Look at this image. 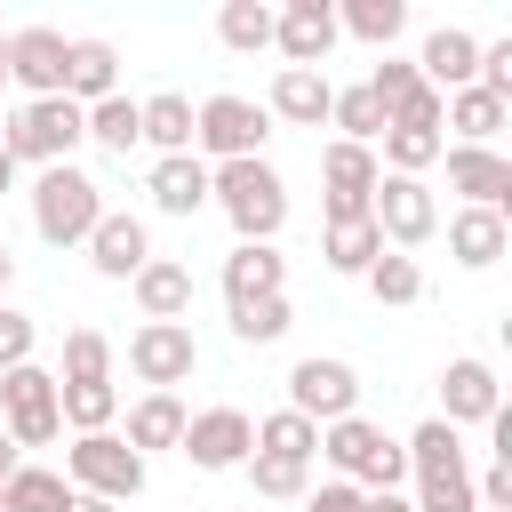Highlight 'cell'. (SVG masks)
I'll return each mask as SVG.
<instances>
[{
	"instance_id": "obj_7",
	"label": "cell",
	"mask_w": 512,
	"mask_h": 512,
	"mask_svg": "<svg viewBox=\"0 0 512 512\" xmlns=\"http://www.w3.org/2000/svg\"><path fill=\"white\" fill-rule=\"evenodd\" d=\"M368 216H376L384 248H400V256H416V248L440 232V200H432V184H424V176H376Z\"/></svg>"
},
{
	"instance_id": "obj_40",
	"label": "cell",
	"mask_w": 512,
	"mask_h": 512,
	"mask_svg": "<svg viewBox=\"0 0 512 512\" xmlns=\"http://www.w3.org/2000/svg\"><path fill=\"white\" fill-rule=\"evenodd\" d=\"M56 384H112V336H104V328H72Z\"/></svg>"
},
{
	"instance_id": "obj_24",
	"label": "cell",
	"mask_w": 512,
	"mask_h": 512,
	"mask_svg": "<svg viewBox=\"0 0 512 512\" xmlns=\"http://www.w3.org/2000/svg\"><path fill=\"white\" fill-rule=\"evenodd\" d=\"M128 296H136L144 320H184V312H192V264H176V256H144V272L128 280Z\"/></svg>"
},
{
	"instance_id": "obj_34",
	"label": "cell",
	"mask_w": 512,
	"mask_h": 512,
	"mask_svg": "<svg viewBox=\"0 0 512 512\" xmlns=\"http://www.w3.org/2000/svg\"><path fill=\"white\" fill-rule=\"evenodd\" d=\"M88 144H104L112 160H128V152L144 144V120H136V96H104V104H88Z\"/></svg>"
},
{
	"instance_id": "obj_33",
	"label": "cell",
	"mask_w": 512,
	"mask_h": 512,
	"mask_svg": "<svg viewBox=\"0 0 512 512\" xmlns=\"http://www.w3.org/2000/svg\"><path fill=\"white\" fill-rule=\"evenodd\" d=\"M216 40H224L232 56H264V48H272V8H264V0H224V8H216Z\"/></svg>"
},
{
	"instance_id": "obj_20",
	"label": "cell",
	"mask_w": 512,
	"mask_h": 512,
	"mask_svg": "<svg viewBox=\"0 0 512 512\" xmlns=\"http://www.w3.org/2000/svg\"><path fill=\"white\" fill-rule=\"evenodd\" d=\"M328 96H336V80H328V72H296V64H280V72H272V88H264V120L320 128V120H328Z\"/></svg>"
},
{
	"instance_id": "obj_44",
	"label": "cell",
	"mask_w": 512,
	"mask_h": 512,
	"mask_svg": "<svg viewBox=\"0 0 512 512\" xmlns=\"http://www.w3.org/2000/svg\"><path fill=\"white\" fill-rule=\"evenodd\" d=\"M384 128H432V136H440V88H408V96L384 112Z\"/></svg>"
},
{
	"instance_id": "obj_1",
	"label": "cell",
	"mask_w": 512,
	"mask_h": 512,
	"mask_svg": "<svg viewBox=\"0 0 512 512\" xmlns=\"http://www.w3.org/2000/svg\"><path fill=\"white\" fill-rule=\"evenodd\" d=\"M208 208H224V224L240 240H280L288 184H280L272 160H224V168H208Z\"/></svg>"
},
{
	"instance_id": "obj_42",
	"label": "cell",
	"mask_w": 512,
	"mask_h": 512,
	"mask_svg": "<svg viewBox=\"0 0 512 512\" xmlns=\"http://www.w3.org/2000/svg\"><path fill=\"white\" fill-rule=\"evenodd\" d=\"M360 88H368V96H376V104L392 112V104H400L408 88H424V80H416V56H376V72H368Z\"/></svg>"
},
{
	"instance_id": "obj_48",
	"label": "cell",
	"mask_w": 512,
	"mask_h": 512,
	"mask_svg": "<svg viewBox=\"0 0 512 512\" xmlns=\"http://www.w3.org/2000/svg\"><path fill=\"white\" fill-rule=\"evenodd\" d=\"M16 464H24V448H16V440H8V432H0V480H8V472H16Z\"/></svg>"
},
{
	"instance_id": "obj_21",
	"label": "cell",
	"mask_w": 512,
	"mask_h": 512,
	"mask_svg": "<svg viewBox=\"0 0 512 512\" xmlns=\"http://www.w3.org/2000/svg\"><path fill=\"white\" fill-rule=\"evenodd\" d=\"M504 248H512V216H496V208H456V216H448V256H456L464 272L504 264Z\"/></svg>"
},
{
	"instance_id": "obj_8",
	"label": "cell",
	"mask_w": 512,
	"mask_h": 512,
	"mask_svg": "<svg viewBox=\"0 0 512 512\" xmlns=\"http://www.w3.org/2000/svg\"><path fill=\"white\" fill-rule=\"evenodd\" d=\"M0 432H8L16 448H48V440L64 432V416H56V376H48L40 360H24V368L0 376Z\"/></svg>"
},
{
	"instance_id": "obj_16",
	"label": "cell",
	"mask_w": 512,
	"mask_h": 512,
	"mask_svg": "<svg viewBox=\"0 0 512 512\" xmlns=\"http://www.w3.org/2000/svg\"><path fill=\"white\" fill-rule=\"evenodd\" d=\"M448 192H464V208H512V160L496 144H448Z\"/></svg>"
},
{
	"instance_id": "obj_18",
	"label": "cell",
	"mask_w": 512,
	"mask_h": 512,
	"mask_svg": "<svg viewBox=\"0 0 512 512\" xmlns=\"http://www.w3.org/2000/svg\"><path fill=\"white\" fill-rule=\"evenodd\" d=\"M216 280H224V304H256V296L288 288V256H280V240H232Z\"/></svg>"
},
{
	"instance_id": "obj_46",
	"label": "cell",
	"mask_w": 512,
	"mask_h": 512,
	"mask_svg": "<svg viewBox=\"0 0 512 512\" xmlns=\"http://www.w3.org/2000/svg\"><path fill=\"white\" fill-rule=\"evenodd\" d=\"M360 512H416V504H408V496H400V488H384V496H368V504H360Z\"/></svg>"
},
{
	"instance_id": "obj_2",
	"label": "cell",
	"mask_w": 512,
	"mask_h": 512,
	"mask_svg": "<svg viewBox=\"0 0 512 512\" xmlns=\"http://www.w3.org/2000/svg\"><path fill=\"white\" fill-rule=\"evenodd\" d=\"M96 216H104V184L88 176V168H40L32 176V232L48 240V248H88V232H96Z\"/></svg>"
},
{
	"instance_id": "obj_17",
	"label": "cell",
	"mask_w": 512,
	"mask_h": 512,
	"mask_svg": "<svg viewBox=\"0 0 512 512\" xmlns=\"http://www.w3.org/2000/svg\"><path fill=\"white\" fill-rule=\"evenodd\" d=\"M144 256H152L144 216L104 208V216H96V232H88V264H96V280H136V272H144Z\"/></svg>"
},
{
	"instance_id": "obj_32",
	"label": "cell",
	"mask_w": 512,
	"mask_h": 512,
	"mask_svg": "<svg viewBox=\"0 0 512 512\" xmlns=\"http://www.w3.org/2000/svg\"><path fill=\"white\" fill-rule=\"evenodd\" d=\"M256 456H288V464H312V456H320V424H304L296 408H272V416H256Z\"/></svg>"
},
{
	"instance_id": "obj_26",
	"label": "cell",
	"mask_w": 512,
	"mask_h": 512,
	"mask_svg": "<svg viewBox=\"0 0 512 512\" xmlns=\"http://www.w3.org/2000/svg\"><path fill=\"white\" fill-rule=\"evenodd\" d=\"M136 120H144V144H152V160H176V152H192V96H176V88H160V96H136Z\"/></svg>"
},
{
	"instance_id": "obj_31",
	"label": "cell",
	"mask_w": 512,
	"mask_h": 512,
	"mask_svg": "<svg viewBox=\"0 0 512 512\" xmlns=\"http://www.w3.org/2000/svg\"><path fill=\"white\" fill-rule=\"evenodd\" d=\"M64 504H72V480L48 464H16L0 488V512H64Z\"/></svg>"
},
{
	"instance_id": "obj_15",
	"label": "cell",
	"mask_w": 512,
	"mask_h": 512,
	"mask_svg": "<svg viewBox=\"0 0 512 512\" xmlns=\"http://www.w3.org/2000/svg\"><path fill=\"white\" fill-rule=\"evenodd\" d=\"M496 408H504L496 368H488V360H472V352H456V360L440 368V424H448V432H464V424H488Z\"/></svg>"
},
{
	"instance_id": "obj_5",
	"label": "cell",
	"mask_w": 512,
	"mask_h": 512,
	"mask_svg": "<svg viewBox=\"0 0 512 512\" xmlns=\"http://www.w3.org/2000/svg\"><path fill=\"white\" fill-rule=\"evenodd\" d=\"M264 136H272L264 104H248V96H232V88L192 104V152H200L208 168H224V160H264Z\"/></svg>"
},
{
	"instance_id": "obj_6",
	"label": "cell",
	"mask_w": 512,
	"mask_h": 512,
	"mask_svg": "<svg viewBox=\"0 0 512 512\" xmlns=\"http://www.w3.org/2000/svg\"><path fill=\"white\" fill-rule=\"evenodd\" d=\"M64 480L80 488V496H104V504H128V496H144V480H152V464L120 440V432H80L72 448H64Z\"/></svg>"
},
{
	"instance_id": "obj_29",
	"label": "cell",
	"mask_w": 512,
	"mask_h": 512,
	"mask_svg": "<svg viewBox=\"0 0 512 512\" xmlns=\"http://www.w3.org/2000/svg\"><path fill=\"white\" fill-rule=\"evenodd\" d=\"M400 456H408V480H432V472H472V464H464V440H456L440 416H424V424L400 440Z\"/></svg>"
},
{
	"instance_id": "obj_51",
	"label": "cell",
	"mask_w": 512,
	"mask_h": 512,
	"mask_svg": "<svg viewBox=\"0 0 512 512\" xmlns=\"http://www.w3.org/2000/svg\"><path fill=\"white\" fill-rule=\"evenodd\" d=\"M0 96H8V32H0Z\"/></svg>"
},
{
	"instance_id": "obj_35",
	"label": "cell",
	"mask_w": 512,
	"mask_h": 512,
	"mask_svg": "<svg viewBox=\"0 0 512 512\" xmlns=\"http://www.w3.org/2000/svg\"><path fill=\"white\" fill-rule=\"evenodd\" d=\"M56 416L72 432H112L120 424V392L112 384H56Z\"/></svg>"
},
{
	"instance_id": "obj_23",
	"label": "cell",
	"mask_w": 512,
	"mask_h": 512,
	"mask_svg": "<svg viewBox=\"0 0 512 512\" xmlns=\"http://www.w3.org/2000/svg\"><path fill=\"white\" fill-rule=\"evenodd\" d=\"M144 192H152V208H160V216H200V208H208V160H200V152L152 160Z\"/></svg>"
},
{
	"instance_id": "obj_27",
	"label": "cell",
	"mask_w": 512,
	"mask_h": 512,
	"mask_svg": "<svg viewBox=\"0 0 512 512\" xmlns=\"http://www.w3.org/2000/svg\"><path fill=\"white\" fill-rule=\"evenodd\" d=\"M504 120H512V104H496L488 88H456V96H440V128H456V144H496Z\"/></svg>"
},
{
	"instance_id": "obj_14",
	"label": "cell",
	"mask_w": 512,
	"mask_h": 512,
	"mask_svg": "<svg viewBox=\"0 0 512 512\" xmlns=\"http://www.w3.org/2000/svg\"><path fill=\"white\" fill-rule=\"evenodd\" d=\"M376 176H384V168H376V152L336 136V144L320 152V192H328L320 208H328V224H344V216H368V192H376Z\"/></svg>"
},
{
	"instance_id": "obj_47",
	"label": "cell",
	"mask_w": 512,
	"mask_h": 512,
	"mask_svg": "<svg viewBox=\"0 0 512 512\" xmlns=\"http://www.w3.org/2000/svg\"><path fill=\"white\" fill-rule=\"evenodd\" d=\"M8 288H16V248L0 240V304H8Z\"/></svg>"
},
{
	"instance_id": "obj_3",
	"label": "cell",
	"mask_w": 512,
	"mask_h": 512,
	"mask_svg": "<svg viewBox=\"0 0 512 512\" xmlns=\"http://www.w3.org/2000/svg\"><path fill=\"white\" fill-rule=\"evenodd\" d=\"M320 456H328V464H336V480H352L360 496H384V488H400V480H408L400 440H392L384 424H368V416H336V424H320Z\"/></svg>"
},
{
	"instance_id": "obj_38",
	"label": "cell",
	"mask_w": 512,
	"mask_h": 512,
	"mask_svg": "<svg viewBox=\"0 0 512 512\" xmlns=\"http://www.w3.org/2000/svg\"><path fill=\"white\" fill-rule=\"evenodd\" d=\"M360 280H368V296H376V304H416V296H424V264H416V256H400V248H384Z\"/></svg>"
},
{
	"instance_id": "obj_45",
	"label": "cell",
	"mask_w": 512,
	"mask_h": 512,
	"mask_svg": "<svg viewBox=\"0 0 512 512\" xmlns=\"http://www.w3.org/2000/svg\"><path fill=\"white\" fill-rule=\"evenodd\" d=\"M368 496L352 488V480H320V488H304V512H360Z\"/></svg>"
},
{
	"instance_id": "obj_25",
	"label": "cell",
	"mask_w": 512,
	"mask_h": 512,
	"mask_svg": "<svg viewBox=\"0 0 512 512\" xmlns=\"http://www.w3.org/2000/svg\"><path fill=\"white\" fill-rule=\"evenodd\" d=\"M184 424H192V408H184L176 392H144V400L128 408V432H120V440L152 464V448H176V440H184Z\"/></svg>"
},
{
	"instance_id": "obj_12",
	"label": "cell",
	"mask_w": 512,
	"mask_h": 512,
	"mask_svg": "<svg viewBox=\"0 0 512 512\" xmlns=\"http://www.w3.org/2000/svg\"><path fill=\"white\" fill-rule=\"evenodd\" d=\"M64 56H72V40L56 24H16L8 32V88H24V104L64 96Z\"/></svg>"
},
{
	"instance_id": "obj_10",
	"label": "cell",
	"mask_w": 512,
	"mask_h": 512,
	"mask_svg": "<svg viewBox=\"0 0 512 512\" xmlns=\"http://www.w3.org/2000/svg\"><path fill=\"white\" fill-rule=\"evenodd\" d=\"M288 408L304 424H336V416H360V368L352 360H328V352H304L288 368Z\"/></svg>"
},
{
	"instance_id": "obj_4",
	"label": "cell",
	"mask_w": 512,
	"mask_h": 512,
	"mask_svg": "<svg viewBox=\"0 0 512 512\" xmlns=\"http://www.w3.org/2000/svg\"><path fill=\"white\" fill-rule=\"evenodd\" d=\"M88 144V112L72 104V96H40V104H16L8 120H0V152L24 168H64L72 152Z\"/></svg>"
},
{
	"instance_id": "obj_37",
	"label": "cell",
	"mask_w": 512,
	"mask_h": 512,
	"mask_svg": "<svg viewBox=\"0 0 512 512\" xmlns=\"http://www.w3.org/2000/svg\"><path fill=\"white\" fill-rule=\"evenodd\" d=\"M376 144H384V160H376L384 176H424V168L448 152V136H432V128H384Z\"/></svg>"
},
{
	"instance_id": "obj_36",
	"label": "cell",
	"mask_w": 512,
	"mask_h": 512,
	"mask_svg": "<svg viewBox=\"0 0 512 512\" xmlns=\"http://www.w3.org/2000/svg\"><path fill=\"white\" fill-rule=\"evenodd\" d=\"M328 128H344V144H368V152H376V136H384V104L352 80V88L328 96Z\"/></svg>"
},
{
	"instance_id": "obj_43",
	"label": "cell",
	"mask_w": 512,
	"mask_h": 512,
	"mask_svg": "<svg viewBox=\"0 0 512 512\" xmlns=\"http://www.w3.org/2000/svg\"><path fill=\"white\" fill-rule=\"evenodd\" d=\"M32 344H40V320H32V312H16V304H0V376H8V368H24V360H32Z\"/></svg>"
},
{
	"instance_id": "obj_39",
	"label": "cell",
	"mask_w": 512,
	"mask_h": 512,
	"mask_svg": "<svg viewBox=\"0 0 512 512\" xmlns=\"http://www.w3.org/2000/svg\"><path fill=\"white\" fill-rule=\"evenodd\" d=\"M288 328H296L288 288H280V296H256V304H232V336H240V344H280Z\"/></svg>"
},
{
	"instance_id": "obj_22",
	"label": "cell",
	"mask_w": 512,
	"mask_h": 512,
	"mask_svg": "<svg viewBox=\"0 0 512 512\" xmlns=\"http://www.w3.org/2000/svg\"><path fill=\"white\" fill-rule=\"evenodd\" d=\"M64 96L88 112V104H104V96H120V48L112 40H72V56H64Z\"/></svg>"
},
{
	"instance_id": "obj_28",
	"label": "cell",
	"mask_w": 512,
	"mask_h": 512,
	"mask_svg": "<svg viewBox=\"0 0 512 512\" xmlns=\"http://www.w3.org/2000/svg\"><path fill=\"white\" fill-rule=\"evenodd\" d=\"M376 256H384L376 216H344V224H328V232H320V264H328V272H344V280H360Z\"/></svg>"
},
{
	"instance_id": "obj_30",
	"label": "cell",
	"mask_w": 512,
	"mask_h": 512,
	"mask_svg": "<svg viewBox=\"0 0 512 512\" xmlns=\"http://www.w3.org/2000/svg\"><path fill=\"white\" fill-rule=\"evenodd\" d=\"M336 32H352V40H368V48L392 56V40L408 32V0H344L336 8Z\"/></svg>"
},
{
	"instance_id": "obj_50",
	"label": "cell",
	"mask_w": 512,
	"mask_h": 512,
	"mask_svg": "<svg viewBox=\"0 0 512 512\" xmlns=\"http://www.w3.org/2000/svg\"><path fill=\"white\" fill-rule=\"evenodd\" d=\"M8 192H16V160L0 152V200H8Z\"/></svg>"
},
{
	"instance_id": "obj_49",
	"label": "cell",
	"mask_w": 512,
	"mask_h": 512,
	"mask_svg": "<svg viewBox=\"0 0 512 512\" xmlns=\"http://www.w3.org/2000/svg\"><path fill=\"white\" fill-rule=\"evenodd\" d=\"M64 512H120V504H104V496H80V488H72V504H64Z\"/></svg>"
},
{
	"instance_id": "obj_41",
	"label": "cell",
	"mask_w": 512,
	"mask_h": 512,
	"mask_svg": "<svg viewBox=\"0 0 512 512\" xmlns=\"http://www.w3.org/2000/svg\"><path fill=\"white\" fill-rule=\"evenodd\" d=\"M240 472H248V488L272 496V504H304V488H312V464H288V456H248Z\"/></svg>"
},
{
	"instance_id": "obj_11",
	"label": "cell",
	"mask_w": 512,
	"mask_h": 512,
	"mask_svg": "<svg viewBox=\"0 0 512 512\" xmlns=\"http://www.w3.org/2000/svg\"><path fill=\"white\" fill-rule=\"evenodd\" d=\"M176 456H192V472H240L256 456V416L248 408H200L176 440Z\"/></svg>"
},
{
	"instance_id": "obj_9",
	"label": "cell",
	"mask_w": 512,
	"mask_h": 512,
	"mask_svg": "<svg viewBox=\"0 0 512 512\" xmlns=\"http://www.w3.org/2000/svg\"><path fill=\"white\" fill-rule=\"evenodd\" d=\"M192 368H200V336H192V320H144V328L128 336V376H136L144 392H176Z\"/></svg>"
},
{
	"instance_id": "obj_52",
	"label": "cell",
	"mask_w": 512,
	"mask_h": 512,
	"mask_svg": "<svg viewBox=\"0 0 512 512\" xmlns=\"http://www.w3.org/2000/svg\"><path fill=\"white\" fill-rule=\"evenodd\" d=\"M0 488H8V480H0Z\"/></svg>"
},
{
	"instance_id": "obj_13",
	"label": "cell",
	"mask_w": 512,
	"mask_h": 512,
	"mask_svg": "<svg viewBox=\"0 0 512 512\" xmlns=\"http://www.w3.org/2000/svg\"><path fill=\"white\" fill-rule=\"evenodd\" d=\"M336 40H344V32H336V8H328V0H288V8H272V48H280L296 72H320Z\"/></svg>"
},
{
	"instance_id": "obj_19",
	"label": "cell",
	"mask_w": 512,
	"mask_h": 512,
	"mask_svg": "<svg viewBox=\"0 0 512 512\" xmlns=\"http://www.w3.org/2000/svg\"><path fill=\"white\" fill-rule=\"evenodd\" d=\"M472 72H480V40H472L464 24L424 32V48H416V80H424V88L456 96V88H472Z\"/></svg>"
}]
</instances>
